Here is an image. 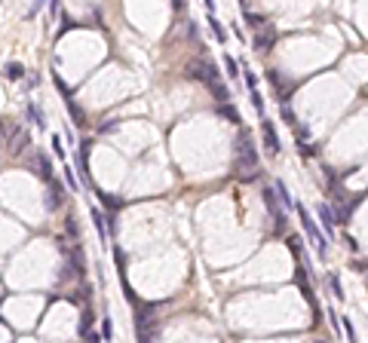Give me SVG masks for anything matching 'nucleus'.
<instances>
[{
	"label": "nucleus",
	"instance_id": "9d476101",
	"mask_svg": "<svg viewBox=\"0 0 368 343\" xmlns=\"http://www.w3.org/2000/svg\"><path fill=\"white\" fill-rule=\"evenodd\" d=\"M34 169H40V178L46 184H52L56 178H52V166H49V159H46V153H40L37 150V156H34Z\"/></svg>",
	"mask_w": 368,
	"mask_h": 343
},
{
	"label": "nucleus",
	"instance_id": "7c9ffc66",
	"mask_svg": "<svg viewBox=\"0 0 368 343\" xmlns=\"http://www.w3.org/2000/svg\"><path fill=\"white\" fill-rule=\"evenodd\" d=\"M52 150H56V156H65V150H62V138H59V135H52Z\"/></svg>",
	"mask_w": 368,
	"mask_h": 343
},
{
	"label": "nucleus",
	"instance_id": "b1692460",
	"mask_svg": "<svg viewBox=\"0 0 368 343\" xmlns=\"http://www.w3.org/2000/svg\"><path fill=\"white\" fill-rule=\"evenodd\" d=\"M341 328H344V334L350 337V343H356V328H353V322H350V319H341Z\"/></svg>",
	"mask_w": 368,
	"mask_h": 343
},
{
	"label": "nucleus",
	"instance_id": "f3484780",
	"mask_svg": "<svg viewBox=\"0 0 368 343\" xmlns=\"http://www.w3.org/2000/svg\"><path fill=\"white\" fill-rule=\"evenodd\" d=\"M89 328H92V310H89V306H86V313H83V319H80V337H86V334H89Z\"/></svg>",
	"mask_w": 368,
	"mask_h": 343
},
{
	"label": "nucleus",
	"instance_id": "f03ea898",
	"mask_svg": "<svg viewBox=\"0 0 368 343\" xmlns=\"http://www.w3.org/2000/svg\"><path fill=\"white\" fill-rule=\"evenodd\" d=\"M294 208H297V214H301V224H304V230H307V236L313 239V245H316V255H319V261H325V258H328V242H325V236H322L319 224L310 218V211H307L304 206H294Z\"/></svg>",
	"mask_w": 368,
	"mask_h": 343
},
{
	"label": "nucleus",
	"instance_id": "423d86ee",
	"mask_svg": "<svg viewBox=\"0 0 368 343\" xmlns=\"http://www.w3.org/2000/svg\"><path fill=\"white\" fill-rule=\"evenodd\" d=\"M89 141H80V147H77V169H80V181L89 184Z\"/></svg>",
	"mask_w": 368,
	"mask_h": 343
},
{
	"label": "nucleus",
	"instance_id": "2eb2a0df",
	"mask_svg": "<svg viewBox=\"0 0 368 343\" xmlns=\"http://www.w3.org/2000/svg\"><path fill=\"white\" fill-rule=\"evenodd\" d=\"M209 28H212V34H215V40H218V43H227V31L221 28V22L215 19V15H209Z\"/></svg>",
	"mask_w": 368,
	"mask_h": 343
},
{
	"label": "nucleus",
	"instance_id": "412c9836",
	"mask_svg": "<svg viewBox=\"0 0 368 343\" xmlns=\"http://www.w3.org/2000/svg\"><path fill=\"white\" fill-rule=\"evenodd\" d=\"M224 68H227V74H230V77H239V65H236L233 56H224Z\"/></svg>",
	"mask_w": 368,
	"mask_h": 343
},
{
	"label": "nucleus",
	"instance_id": "c85d7f7f",
	"mask_svg": "<svg viewBox=\"0 0 368 343\" xmlns=\"http://www.w3.org/2000/svg\"><path fill=\"white\" fill-rule=\"evenodd\" d=\"M297 147H301V156L307 159V156H316V147H313V144H297Z\"/></svg>",
	"mask_w": 368,
	"mask_h": 343
},
{
	"label": "nucleus",
	"instance_id": "72a5a7b5",
	"mask_svg": "<svg viewBox=\"0 0 368 343\" xmlns=\"http://www.w3.org/2000/svg\"><path fill=\"white\" fill-rule=\"evenodd\" d=\"M319 343H322V340H319Z\"/></svg>",
	"mask_w": 368,
	"mask_h": 343
},
{
	"label": "nucleus",
	"instance_id": "6e6552de",
	"mask_svg": "<svg viewBox=\"0 0 368 343\" xmlns=\"http://www.w3.org/2000/svg\"><path fill=\"white\" fill-rule=\"evenodd\" d=\"M316 214H319V221H322V227H325V233H335V224H338V214L331 211V206H325V203H319L316 206Z\"/></svg>",
	"mask_w": 368,
	"mask_h": 343
},
{
	"label": "nucleus",
	"instance_id": "4468645a",
	"mask_svg": "<svg viewBox=\"0 0 368 343\" xmlns=\"http://www.w3.org/2000/svg\"><path fill=\"white\" fill-rule=\"evenodd\" d=\"M68 111H71V120H74L77 126H86V114H83L80 107H77V101H74L71 95H68Z\"/></svg>",
	"mask_w": 368,
	"mask_h": 343
},
{
	"label": "nucleus",
	"instance_id": "5701e85b",
	"mask_svg": "<svg viewBox=\"0 0 368 343\" xmlns=\"http://www.w3.org/2000/svg\"><path fill=\"white\" fill-rule=\"evenodd\" d=\"M218 111L227 117V120H233V123H239V114H236V107H230V104H218Z\"/></svg>",
	"mask_w": 368,
	"mask_h": 343
},
{
	"label": "nucleus",
	"instance_id": "0eeeda50",
	"mask_svg": "<svg viewBox=\"0 0 368 343\" xmlns=\"http://www.w3.org/2000/svg\"><path fill=\"white\" fill-rule=\"evenodd\" d=\"M62 203H65V190H62V184H59V181H52V184H49V190H46V208H49V211H56Z\"/></svg>",
	"mask_w": 368,
	"mask_h": 343
},
{
	"label": "nucleus",
	"instance_id": "7ed1b4c3",
	"mask_svg": "<svg viewBox=\"0 0 368 343\" xmlns=\"http://www.w3.org/2000/svg\"><path fill=\"white\" fill-rule=\"evenodd\" d=\"M273 43H276V28H273V25H264V28H258L255 40H252L255 52H270V49H273Z\"/></svg>",
	"mask_w": 368,
	"mask_h": 343
},
{
	"label": "nucleus",
	"instance_id": "dca6fc26",
	"mask_svg": "<svg viewBox=\"0 0 368 343\" xmlns=\"http://www.w3.org/2000/svg\"><path fill=\"white\" fill-rule=\"evenodd\" d=\"M209 89H212V95L218 98V104H227V101H230V92H227V86H224V83H212Z\"/></svg>",
	"mask_w": 368,
	"mask_h": 343
},
{
	"label": "nucleus",
	"instance_id": "a878e982",
	"mask_svg": "<svg viewBox=\"0 0 368 343\" xmlns=\"http://www.w3.org/2000/svg\"><path fill=\"white\" fill-rule=\"evenodd\" d=\"M101 334H104V337H108V340L114 337V325H111V319H108V316H104V319H101Z\"/></svg>",
	"mask_w": 368,
	"mask_h": 343
},
{
	"label": "nucleus",
	"instance_id": "aec40b11",
	"mask_svg": "<svg viewBox=\"0 0 368 343\" xmlns=\"http://www.w3.org/2000/svg\"><path fill=\"white\" fill-rule=\"evenodd\" d=\"M98 200L104 203V208H120L123 206V200H117V196H111V193H98Z\"/></svg>",
	"mask_w": 368,
	"mask_h": 343
},
{
	"label": "nucleus",
	"instance_id": "1a4fd4ad",
	"mask_svg": "<svg viewBox=\"0 0 368 343\" xmlns=\"http://www.w3.org/2000/svg\"><path fill=\"white\" fill-rule=\"evenodd\" d=\"M28 147V132L22 129V126H12V138H9V150L12 153H22Z\"/></svg>",
	"mask_w": 368,
	"mask_h": 343
},
{
	"label": "nucleus",
	"instance_id": "2f4dec72",
	"mask_svg": "<svg viewBox=\"0 0 368 343\" xmlns=\"http://www.w3.org/2000/svg\"><path fill=\"white\" fill-rule=\"evenodd\" d=\"M114 129H117V123H114V120H104V123L98 126V132H114Z\"/></svg>",
	"mask_w": 368,
	"mask_h": 343
},
{
	"label": "nucleus",
	"instance_id": "473e14b6",
	"mask_svg": "<svg viewBox=\"0 0 368 343\" xmlns=\"http://www.w3.org/2000/svg\"><path fill=\"white\" fill-rule=\"evenodd\" d=\"M347 245H350V251H359V242L353 236H347Z\"/></svg>",
	"mask_w": 368,
	"mask_h": 343
},
{
	"label": "nucleus",
	"instance_id": "a211bd4d",
	"mask_svg": "<svg viewBox=\"0 0 368 343\" xmlns=\"http://www.w3.org/2000/svg\"><path fill=\"white\" fill-rule=\"evenodd\" d=\"M328 285H331V291H335V297L344 300V285H341V276H338V273H331V276H328Z\"/></svg>",
	"mask_w": 368,
	"mask_h": 343
},
{
	"label": "nucleus",
	"instance_id": "c756f323",
	"mask_svg": "<svg viewBox=\"0 0 368 343\" xmlns=\"http://www.w3.org/2000/svg\"><path fill=\"white\" fill-rule=\"evenodd\" d=\"M289 248H292V255H301V239H297V236H289Z\"/></svg>",
	"mask_w": 368,
	"mask_h": 343
},
{
	"label": "nucleus",
	"instance_id": "20e7f679",
	"mask_svg": "<svg viewBox=\"0 0 368 343\" xmlns=\"http://www.w3.org/2000/svg\"><path fill=\"white\" fill-rule=\"evenodd\" d=\"M267 80H270V86L276 89V95H279V98H283V101H279V104H289V95H292V89H294V83H292V80H286L283 74H279V70H270V74H267Z\"/></svg>",
	"mask_w": 368,
	"mask_h": 343
},
{
	"label": "nucleus",
	"instance_id": "4be33fe9",
	"mask_svg": "<svg viewBox=\"0 0 368 343\" xmlns=\"http://www.w3.org/2000/svg\"><path fill=\"white\" fill-rule=\"evenodd\" d=\"M242 77H245V86H249V92H258V77L252 74V70H249V68H245V70H242Z\"/></svg>",
	"mask_w": 368,
	"mask_h": 343
},
{
	"label": "nucleus",
	"instance_id": "cd10ccee",
	"mask_svg": "<svg viewBox=\"0 0 368 343\" xmlns=\"http://www.w3.org/2000/svg\"><path fill=\"white\" fill-rule=\"evenodd\" d=\"M65 230H68V236H77V233H80V227H77L74 218H68V221H65Z\"/></svg>",
	"mask_w": 368,
	"mask_h": 343
},
{
	"label": "nucleus",
	"instance_id": "39448f33",
	"mask_svg": "<svg viewBox=\"0 0 368 343\" xmlns=\"http://www.w3.org/2000/svg\"><path fill=\"white\" fill-rule=\"evenodd\" d=\"M261 141H264V150H267L270 156H276V153H279V138H276V126H273L270 120H264V123H261Z\"/></svg>",
	"mask_w": 368,
	"mask_h": 343
},
{
	"label": "nucleus",
	"instance_id": "393cba45",
	"mask_svg": "<svg viewBox=\"0 0 368 343\" xmlns=\"http://www.w3.org/2000/svg\"><path fill=\"white\" fill-rule=\"evenodd\" d=\"M279 114L286 117V123H289V126H297V120H294V114H292V107H289V104H279Z\"/></svg>",
	"mask_w": 368,
	"mask_h": 343
},
{
	"label": "nucleus",
	"instance_id": "bb28decb",
	"mask_svg": "<svg viewBox=\"0 0 368 343\" xmlns=\"http://www.w3.org/2000/svg\"><path fill=\"white\" fill-rule=\"evenodd\" d=\"M249 95H252V107H255L258 114H264V98H261L258 92H249Z\"/></svg>",
	"mask_w": 368,
	"mask_h": 343
},
{
	"label": "nucleus",
	"instance_id": "f257e3e1",
	"mask_svg": "<svg viewBox=\"0 0 368 343\" xmlns=\"http://www.w3.org/2000/svg\"><path fill=\"white\" fill-rule=\"evenodd\" d=\"M233 175L239 178V181H255V178L261 175V162H258V147H255V141L252 135L239 129L236 141H233Z\"/></svg>",
	"mask_w": 368,
	"mask_h": 343
},
{
	"label": "nucleus",
	"instance_id": "6ab92c4d",
	"mask_svg": "<svg viewBox=\"0 0 368 343\" xmlns=\"http://www.w3.org/2000/svg\"><path fill=\"white\" fill-rule=\"evenodd\" d=\"M92 221H95V230H98V236H101V242H104V239H108V230H104V218H101L98 208H92Z\"/></svg>",
	"mask_w": 368,
	"mask_h": 343
},
{
	"label": "nucleus",
	"instance_id": "ddd939ff",
	"mask_svg": "<svg viewBox=\"0 0 368 343\" xmlns=\"http://www.w3.org/2000/svg\"><path fill=\"white\" fill-rule=\"evenodd\" d=\"M3 74H6V80H22V77H25V65H22V62H9V65L3 68Z\"/></svg>",
	"mask_w": 368,
	"mask_h": 343
},
{
	"label": "nucleus",
	"instance_id": "9b49d317",
	"mask_svg": "<svg viewBox=\"0 0 368 343\" xmlns=\"http://www.w3.org/2000/svg\"><path fill=\"white\" fill-rule=\"evenodd\" d=\"M273 193H276V200L283 203L286 208H294V206H297V203L292 200V193H289V187H286L283 181H276V184H273Z\"/></svg>",
	"mask_w": 368,
	"mask_h": 343
},
{
	"label": "nucleus",
	"instance_id": "f8f14e48",
	"mask_svg": "<svg viewBox=\"0 0 368 343\" xmlns=\"http://www.w3.org/2000/svg\"><path fill=\"white\" fill-rule=\"evenodd\" d=\"M206 65H209L206 59L190 62V65H187V77H190V80H206Z\"/></svg>",
	"mask_w": 368,
	"mask_h": 343
}]
</instances>
